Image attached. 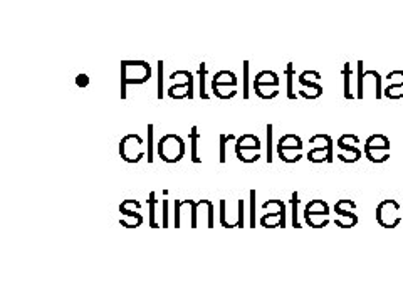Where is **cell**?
Returning <instances> with one entry per match:
<instances>
[{
    "label": "cell",
    "mask_w": 403,
    "mask_h": 302,
    "mask_svg": "<svg viewBox=\"0 0 403 302\" xmlns=\"http://www.w3.org/2000/svg\"><path fill=\"white\" fill-rule=\"evenodd\" d=\"M299 84L303 87H309V90H314L320 96L323 95V86H320V84L314 83V81H309L308 78H304V76H301V74H299Z\"/></svg>",
    "instance_id": "13"
},
{
    "label": "cell",
    "mask_w": 403,
    "mask_h": 302,
    "mask_svg": "<svg viewBox=\"0 0 403 302\" xmlns=\"http://www.w3.org/2000/svg\"><path fill=\"white\" fill-rule=\"evenodd\" d=\"M301 151H303V140H301L299 136L284 135L281 140H279L277 155L282 162H286L287 153H292V157H294L296 162H299V159L303 158V153H301Z\"/></svg>",
    "instance_id": "5"
},
{
    "label": "cell",
    "mask_w": 403,
    "mask_h": 302,
    "mask_svg": "<svg viewBox=\"0 0 403 302\" xmlns=\"http://www.w3.org/2000/svg\"><path fill=\"white\" fill-rule=\"evenodd\" d=\"M397 90H402V96H403V78H402V83H398V84H390L387 90L383 91V95L388 97L390 95H392V91H397Z\"/></svg>",
    "instance_id": "25"
},
{
    "label": "cell",
    "mask_w": 403,
    "mask_h": 302,
    "mask_svg": "<svg viewBox=\"0 0 403 302\" xmlns=\"http://www.w3.org/2000/svg\"><path fill=\"white\" fill-rule=\"evenodd\" d=\"M249 62H243V97H249V86H247V83H249Z\"/></svg>",
    "instance_id": "17"
},
{
    "label": "cell",
    "mask_w": 403,
    "mask_h": 302,
    "mask_svg": "<svg viewBox=\"0 0 403 302\" xmlns=\"http://www.w3.org/2000/svg\"><path fill=\"white\" fill-rule=\"evenodd\" d=\"M200 96L203 97V99H207L209 97V95L205 92V64H200Z\"/></svg>",
    "instance_id": "21"
},
{
    "label": "cell",
    "mask_w": 403,
    "mask_h": 302,
    "mask_svg": "<svg viewBox=\"0 0 403 302\" xmlns=\"http://www.w3.org/2000/svg\"><path fill=\"white\" fill-rule=\"evenodd\" d=\"M402 208L400 203L393 198H387L378 203L376 207V222L382 225L383 229H397L402 224Z\"/></svg>",
    "instance_id": "1"
},
{
    "label": "cell",
    "mask_w": 403,
    "mask_h": 302,
    "mask_svg": "<svg viewBox=\"0 0 403 302\" xmlns=\"http://www.w3.org/2000/svg\"><path fill=\"white\" fill-rule=\"evenodd\" d=\"M163 229H167L168 226V200H163V224H162Z\"/></svg>",
    "instance_id": "29"
},
{
    "label": "cell",
    "mask_w": 403,
    "mask_h": 302,
    "mask_svg": "<svg viewBox=\"0 0 403 302\" xmlns=\"http://www.w3.org/2000/svg\"><path fill=\"white\" fill-rule=\"evenodd\" d=\"M155 203H157V198H155V192L150 193V198H148V205H150V226L152 229H158L160 225H157V222H155Z\"/></svg>",
    "instance_id": "14"
},
{
    "label": "cell",
    "mask_w": 403,
    "mask_h": 302,
    "mask_svg": "<svg viewBox=\"0 0 403 302\" xmlns=\"http://www.w3.org/2000/svg\"><path fill=\"white\" fill-rule=\"evenodd\" d=\"M286 76H287V97H289V99H296L294 87H292V79H294V68H292V62L287 64Z\"/></svg>",
    "instance_id": "10"
},
{
    "label": "cell",
    "mask_w": 403,
    "mask_h": 302,
    "mask_svg": "<svg viewBox=\"0 0 403 302\" xmlns=\"http://www.w3.org/2000/svg\"><path fill=\"white\" fill-rule=\"evenodd\" d=\"M180 207H181L180 200H175V226L176 229L180 226Z\"/></svg>",
    "instance_id": "28"
},
{
    "label": "cell",
    "mask_w": 403,
    "mask_h": 302,
    "mask_svg": "<svg viewBox=\"0 0 403 302\" xmlns=\"http://www.w3.org/2000/svg\"><path fill=\"white\" fill-rule=\"evenodd\" d=\"M402 219H403V212H402Z\"/></svg>",
    "instance_id": "31"
},
{
    "label": "cell",
    "mask_w": 403,
    "mask_h": 302,
    "mask_svg": "<svg viewBox=\"0 0 403 302\" xmlns=\"http://www.w3.org/2000/svg\"><path fill=\"white\" fill-rule=\"evenodd\" d=\"M163 97V61H158V99Z\"/></svg>",
    "instance_id": "20"
},
{
    "label": "cell",
    "mask_w": 403,
    "mask_h": 302,
    "mask_svg": "<svg viewBox=\"0 0 403 302\" xmlns=\"http://www.w3.org/2000/svg\"><path fill=\"white\" fill-rule=\"evenodd\" d=\"M158 153L165 163H176L185 155V141L176 135L163 136L158 143Z\"/></svg>",
    "instance_id": "4"
},
{
    "label": "cell",
    "mask_w": 403,
    "mask_h": 302,
    "mask_svg": "<svg viewBox=\"0 0 403 302\" xmlns=\"http://www.w3.org/2000/svg\"><path fill=\"white\" fill-rule=\"evenodd\" d=\"M363 61H358V99H363Z\"/></svg>",
    "instance_id": "16"
},
{
    "label": "cell",
    "mask_w": 403,
    "mask_h": 302,
    "mask_svg": "<svg viewBox=\"0 0 403 302\" xmlns=\"http://www.w3.org/2000/svg\"><path fill=\"white\" fill-rule=\"evenodd\" d=\"M229 140H234V135L220 136V163H225V159H227V157H225V143H227Z\"/></svg>",
    "instance_id": "19"
},
{
    "label": "cell",
    "mask_w": 403,
    "mask_h": 302,
    "mask_svg": "<svg viewBox=\"0 0 403 302\" xmlns=\"http://www.w3.org/2000/svg\"><path fill=\"white\" fill-rule=\"evenodd\" d=\"M267 163H272V124H267Z\"/></svg>",
    "instance_id": "18"
},
{
    "label": "cell",
    "mask_w": 403,
    "mask_h": 302,
    "mask_svg": "<svg viewBox=\"0 0 403 302\" xmlns=\"http://www.w3.org/2000/svg\"><path fill=\"white\" fill-rule=\"evenodd\" d=\"M251 210H252L251 226L252 229H255V190H251Z\"/></svg>",
    "instance_id": "23"
},
{
    "label": "cell",
    "mask_w": 403,
    "mask_h": 302,
    "mask_svg": "<svg viewBox=\"0 0 403 302\" xmlns=\"http://www.w3.org/2000/svg\"><path fill=\"white\" fill-rule=\"evenodd\" d=\"M152 140H153V124H148V163L153 162L152 155Z\"/></svg>",
    "instance_id": "24"
},
{
    "label": "cell",
    "mask_w": 403,
    "mask_h": 302,
    "mask_svg": "<svg viewBox=\"0 0 403 302\" xmlns=\"http://www.w3.org/2000/svg\"><path fill=\"white\" fill-rule=\"evenodd\" d=\"M343 76H344V99H353L351 90H349V81H351V69H349V62H344V68H343Z\"/></svg>",
    "instance_id": "9"
},
{
    "label": "cell",
    "mask_w": 403,
    "mask_h": 302,
    "mask_svg": "<svg viewBox=\"0 0 403 302\" xmlns=\"http://www.w3.org/2000/svg\"><path fill=\"white\" fill-rule=\"evenodd\" d=\"M335 155H333V138L330 136V140L326 141V145L316 146V148L309 150L308 159L311 163H331L333 162Z\"/></svg>",
    "instance_id": "6"
},
{
    "label": "cell",
    "mask_w": 403,
    "mask_h": 302,
    "mask_svg": "<svg viewBox=\"0 0 403 302\" xmlns=\"http://www.w3.org/2000/svg\"><path fill=\"white\" fill-rule=\"evenodd\" d=\"M291 203H292V226L294 229H301L299 222H298V205H299V197H298V192L292 193V198H291Z\"/></svg>",
    "instance_id": "11"
},
{
    "label": "cell",
    "mask_w": 403,
    "mask_h": 302,
    "mask_svg": "<svg viewBox=\"0 0 403 302\" xmlns=\"http://www.w3.org/2000/svg\"><path fill=\"white\" fill-rule=\"evenodd\" d=\"M304 220L313 229H323L330 225V205L325 200H311L304 208Z\"/></svg>",
    "instance_id": "2"
},
{
    "label": "cell",
    "mask_w": 403,
    "mask_h": 302,
    "mask_svg": "<svg viewBox=\"0 0 403 302\" xmlns=\"http://www.w3.org/2000/svg\"><path fill=\"white\" fill-rule=\"evenodd\" d=\"M356 145H360V138L355 135H343L338 140V146L343 151H347L348 155H351L353 163H356L363 157V151Z\"/></svg>",
    "instance_id": "7"
},
{
    "label": "cell",
    "mask_w": 403,
    "mask_h": 302,
    "mask_svg": "<svg viewBox=\"0 0 403 302\" xmlns=\"http://www.w3.org/2000/svg\"><path fill=\"white\" fill-rule=\"evenodd\" d=\"M220 224H222V226H225V229H230L227 220H225V200L220 202Z\"/></svg>",
    "instance_id": "27"
},
{
    "label": "cell",
    "mask_w": 403,
    "mask_h": 302,
    "mask_svg": "<svg viewBox=\"0 0 403 302\" xmlns=\"http://www.w3.org/2000/svg\"><path fill=\"white\" fill-rule=\"evenodd\" d=\"M88 76L86 74H79L78 76V79H76V84L78 86H81V87H84V86H88Z\"/></svg>",
    "instance_id": "30"
},
{
    "label": "cell",
    "mask_w": 403,
    "mask_h": 302,
    "mask_svg": "<svg viewBox=\"0 0 403 302\" xmlns=\"http://www.w3.org/2000/svg\"><path fill=\"white\" fill-rule=\"evenodd\" d=\"M365 157L371 163H385L390 159V140L385 135H371L365 141Z\"/></svg>",
    "instance_id": "3"
},
{
    "label": "cell",
    "mask_w": 403,
    "mask_h": 302,
    "mask_svg": "<svg viewBox=\"0 0 403 302\" xmlns=\"http://www.w3.org/2000/svg\"><path fill=\"white\" fill-rule=\"evenodd\" d=\"M202 203H203V200H198L197 203H195V202L190 203V207H192V225H190V226H192V229H197V226H198L197 225V208L200 207Z\"/></svg>",
    "instance_id": "22"
},
{
    "label": "cell",
    "mask_w": 403,
    "mask_h": 302,
    "mask_svg": "<svg viewBox=\"0 0 403 302\" xmlns=\"http://www.w3.org/2000/svg\"><path fill=\"white\" fill-rule=\"evenodd\" d=\"M190 138H192V162L200 163V158H198V155H197V140H198V128L197 126L192 128V135H190Z\"/></svg>",
    "instance_id": "12"
},
{
    "label": "cell",
    "mask_w": 403,
    "mask_h": 302,
    "mask_svg": "<svg viewBox=\"0 0 403 302\" xmlns=\"http://www.w3.org/2000/svg\"><path fill=\"white\" fill-rule=\"evenodd\" d=\"M335 212H336L335 224L338 225L339 229H353V226L358 225V217L353 212L344 210L343 203H341V200H338V202H336Z\"/></svg>",
    "instance_id": "8"
},
{
    "label": "cell",
    "mask_w": 403,
    "mask_h": 302,
    "mask_svg": "<svg viewBox=\"0 0 403 302\" xmlns=\"http://www.w3.org/2000/svg\"><path fill=\"white\" fill-rule=\"evenodd\" d=\"M236 226H239V229H242L243 226V200L242 198L239 200V220H237Z\"/></svg>",
    "instance_id": "26"
},
{
    "label": "cell",
    "mask_w": 403,
    "mask_h": 302,
    "mask_svg": "<svg viewBox=\"0 0 403 302\" xmlns=\"http://www.w3.org/2000/svg\"><path fill=\"white\" fill-rule=\"evenodd\" d=\"M119 212H121L123 215H126V217H131V219L135 220L136 224H138V225L143 224V217H141L138 212H131V210H128L125 203H121V205H119Z\"/></svg>",
    "instance_id": "15"
}]
</instances>
